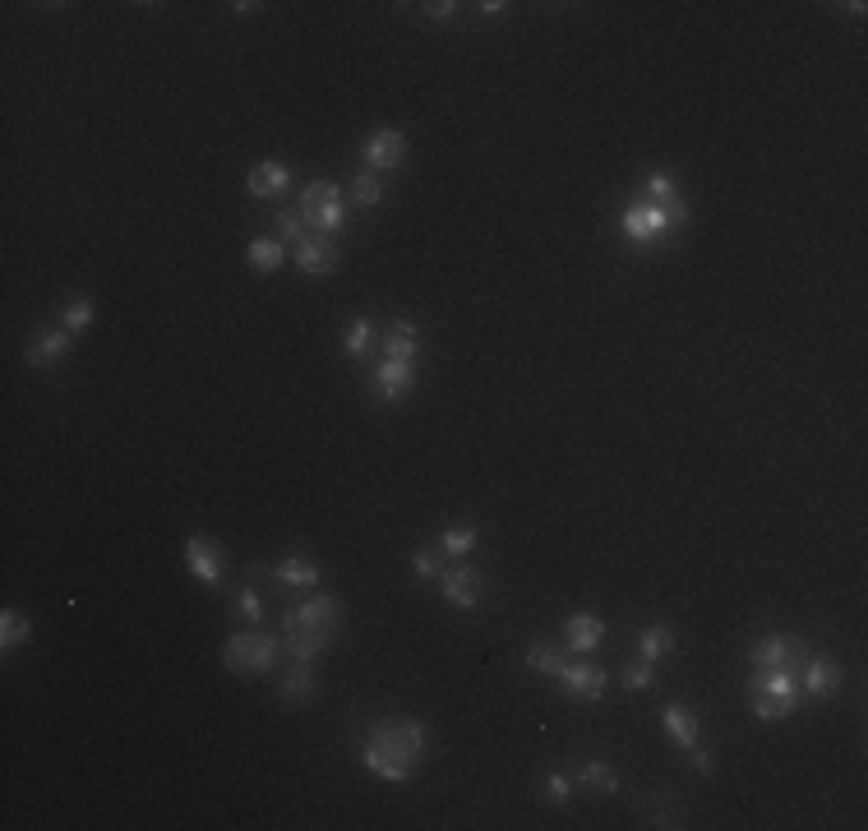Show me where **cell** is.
Masks as SVG:
<instances>
[{
	"label": "cell",
	"instance_id": "1",
	"mask_svg": "<svg viewBox=\"0 0 868 831\" xmlns=\"http://www.w3.org/2000/svg\"><path fill=\"white\" fill-rule=\"evenodd\" d=\"M365 767L393 785H407L430 758V735L421 721H374L361 744Z\"/></svg>",
	"mask_w": 868,
	"mask_h": 831
},
{
	"label": "cell",
	"instance_id": "2",
	"mask_svg": "<svg viewBox=\"0 0 868 831\" xmlns=\"http://www.w3.org/2000/svg\"><path fill=\"white\" fill-rule=\"evenodd\" d=\"M342 633V605L338 596H310V601L291 605L282 615V647L291 661H314L324 656Z\"/></svg>",
	"mask_w": 868,
	"mask_h": 831
},
{
	"label": "cell",
	"instance_id": "3",
	"mask_svg": "<svg viewBox=\"0 0 868 831\" xmlns=\"http://www.w3.org/2000/svg\"><path fill=\"white\" fill-rule=\"evenodd\" d=\"M278 656H282V638H268L259 628L236 633V638H227V647H222V665H227L231 675H273V670H278Z\"/></svg>",
	"mask_w": 868,
	"mask_h": 831
},
{
	"label": "cell",
	"instance_id": "4",
	"mask_svg": "<svg viewBox=\"0 0 868 831\" xmlns=\"http://www.w3.org/2000/svg\"><path fill=\"white\" fill-rule=\"evenodd\" d=\"M748 702L758 721H785L799 707V679L785 670H758L748 679Z\"/></svg>",
	"mask_w": 868,
	"mask_h": 831
},
{
	"label": "cell",
	"instance_id": "5",
	"mask_svg": "<svg viewBox=\"0 0 868 831\" xmlns=\"http://www.w3.org/2000/svg\"><path fill=\"white\" fill-rule=\"evenodd\" d=\"M301 217L314 236H333L342 231V185L338 181H310L301 190Z\"/></svg>",
	"mask_w": 868,
	"mask_h": 831
},
{
	"label": "cell",
	"instance_id": "6",
	"mask_svg": "<svg viewBox=\"0 0 868 831\" xmlns=\"http://www.w3.org/2000/svg\"><path fill=\"white\" fill-rule=\"evenodd\" d=\"M753 670H785V675H795L804 670V656H808V642L804 638H790V633H767V638L753 642Z\"/></svg>",
	"mask_w": 868,
	"mask_h": 831
},
{
	"label": "cell",
	"instance_id": "7",
	"mask_svg": "<svg viewBox=\"0 0 868 831\" xmlns=\"http://www.w3.org/2000/svg\"><path fill=\"white\" fill-rule=\"evenodd\" d=\"M619 231H624V241H633V245H661V241H670V231H679V227L670 222L665 208L633 204L624 213V222H619Z\"/></svg>",
	"mask_w": 868,
	"mask_h": 831
},
{
	"label": "cell",
	"instance_id": "8",
	"mask_svg": "<svg viewBox=\"0 0 868 831\" xmlns=\"http://www.w3.org/2000/svg\"><path fill=\"white\" fill-rule=\"evenodd\" d=\"M845 684V670L832 661V656H818V651H808L804 656V670H799V693H808V698H832V693H841Z\"/></svg>",
	"mask_w": 868,
	"mask_h": 831
},
{
	"label": "cell",
	"instance_id": "9",
	"mask_svg": "<svg viewBox=\"0 0 868 831\" xmlns=\"http://www.w3.org/2000/svg\"><path fill=\"white\" fill-rule=\"evenodd\" d=\"M361 157H365V171H398L402 162H407V134L402 130H374L370 139H365V148H361Z\"/></svg>",
	"mask_w": 868,
	"mask_h": 831
},
{
	"label": "cell",
	"instance_id": "10",
	"mask_svg": "<svg viewBox=\"0 0 868 831\" xmlns=\"http://www.w3.org/2000/svg\"><path fill=\"white\" fill-rule=\"evenodd\" d=\"M559 688H564L573 702H596L605 693V670L591 661H564V670H559L555 679Z\"/></svg>",
	"mask_w": 868,
	"mask_h": 831
},
{
	"label": "cell",
	"instance_id": "11",
	"mask_svg": "<svg viewBox=\"0 0 868 831\" xmlns=\"http://www.w3.org/2000/svg\"><path fill=\"white\" fill-rule=\"evenodd\" d=\"M338 264H342V250L333 236H305L296 245V268L305 277H328V273H338Z\"/></svg>",
	"mask_w": 868,
	"mask_h": 831
},
{
	"label": "cell",
	"instance_id": "12",
	"mask_svg": "<svg viewBox=\"0 0 868 831\" xmlns=\"http://www.w3.org/2000/svg\"><path fill=\"white\" fill-rule=\"evenodd\" d=\"M74 333L70 328H42V333H37V338H28V347H24V361L33 365V370H51V365L56 361H65V356H70V347H74Z\"/></svg>",
	"mask_w": 868,
	"mask_h": 831
},
{
	"label": "cell",
	"instance_id": "13",
	"mask_svg": "<svg viewBox=\"0 0 868 831\" xmlns=\"http://www.w3.org/2000/svg\"><path fill=\"white\" fill-rule=\"evenodd\" d=\"M439 587H444V601L453 605V610H476V605H481V573L471 564H458V568H448V573H439Z\"/></svg>",
	"mask_w": 868,
	"mask_h": 831
},
{
	"label": "cell",
	"instance_id": "14",
	"mask_svg": "<svg viewBox=\"0 0 868 831\" xmlns=\"http://www.w3.org/2000/svg\"><path fill=\"white\" fill-rule=\"evenodd\" d=\"M416 388V365L411 361H388L384 356V365L374 370V398L379 402H402Z\"/></svg>",
	"mask_w": 868,
	"mask_h": 831
},
{
	"label": "cell",
	"instance_id": "15",
	"mask_svg": "<svg viewBox=\"0 0 868 831\" xmlns=\"http://www.w3.org/2000/svg\"><path fill=\"white\" fill-rule=\"evenodd\" d=\"M185 568H190L199 582L217 587V582H222V550H217L208 536H190V541H185Z\"/></svg>",
	"mask_w": 868,
	"mask_h": 831
},
{
	"label": "cell",
	"instance_id": "16",
	"mask_svg": "<svg viewBox=\"0 0 868 831\" xmlns=\"http://www.w3.org/2000/svg\"><path fill=\"white\" fill-rule=\"evenodd\" d=\"M564 642H568V651H573V656H591V651L605 642V624L596 615H587V610H582V615H568Z\"/></svg>",
	"mask_w": 868,
	"mask_h": 831
},
{
	"label": "cell",
	"instance_id": "17",
	"mask_svg": "<svg viewBox=\"0 0 868 831\" xmlns=\"http://www.w3.org/2000/svg\"><path fill=\"white\" fill-rule=\"evenodd\" d=\"M287 185H291V167H282V162H259L245 176V190L254 199H278V194H287Z\"/></svg>",
	"mask_w": 868,
	"mask_h": 831
},
{
	"label": "cell",
	"instance_id": "18",
	"mask_svg": "<svg viewBox=\"0 0 868 831\" xmlns=\"http://www.w3.org/2000/svg\"><path fill=\"white\" fill-rule=\"evenodd\" d=\"M278 698L287 702V707H301V702L314 698V670H310V661H291L287 665V675L278 679Z\"/></svg>",
	"mask_w": 868,
	"mask_h": 831
},
{
	"label": "cell",
	"instance_id": "19",
	"mask_svg": "<svg viewBox=\"0 0 868 831\" xmlns=\"http://www.w3.org/2000/svg\"><path fill=\"white\" fill-rule=\"evenodd\" d=\"M273 578L282 582V587H319V564H314L310 554H287L282 564H273Z\"/></svg>",
	"mask_w": 868,
	"mask_h": 831
},
{
	"label": "cell",
	"instance_id": "20",
	"mask_svg": "<svg viewBox=\"0 0 868 831\" xmlns=\"http://www.w3.org/2000/svg\"><path fill=\"white\" fill-rule=\"evenodd\" d=\"M245 264H250L254 273H278V268L287 264V241L259 236V241H250V250H245Z\"/></svg>",
	"mask_w": 868,
	"mask_h": 831
},
{
	"label": "cell",
	"instance_id": "21",
	"mask_svg": "<svg viewBox=\"0 0 868 831\" xmlns=\"http://www.w3.org/2000/svg\"><path fill=\"white\" fill-rule=\"evenodd\" d=\"M416 351H421V333H416V324H407V319L388 324V333H384V356L388 361H416Z\"/></svg>",
	"mask_w": 868,
	"mask_h": 831
},
{
	"label": "cell",
	"instance_id": "22",
	"mask_svg": "<svg viewBox=\"0 0 868 831\" xmlns=\"http://www.w3.org/2000/svg\"><path fill=\"white\" fill-rule=\"evenodd\" d=\"M661 721H665V730L675 735V744L679 748H688V744H698V735H702V725H698V716L684 707V702H665V711H661Z\"/></svg>",
	"mask_w": 868,
	"mask_h": 831
},
{
	"label": "cell",
	"instance_id": "23",
	"mask_svg": "<svg viewBox=\"0 0 868 831\" xmlns=\"http://www.w3.org/2000/svg\"><path fill=\"white\" fill-rule=\"evenodd\" d=\"M573 785L596 790V795H619V771L610 767V762H582V767L573 771Z\"/></svg>",
	"mask_w": 868,
	"mask_h": 831
},
{
	"label": "cell",
	"instance_id": "24",
	"mask_svg": "<svg viewBox=\"0 0 868 831\" xmlns=\"http://www.w3.org/2000/svg\"><path fill=\"white\" fill-rule=\"evenodd\" d=\"M638 647H642V661H665V656H670V651H675V628L670 624H647L638 633Z\"/></svg>",
	"mask_w": 868,
	"mask_h": 831
},
{
	"label": "cell",
	"instance_id": "25",
	"mask_svg": "<svg viewBox=\"0 0 868 831\" xmlns=\"http://www.w3.org/2000/svg\"><path fill=\"white\" fill-rule=\"evenodd\" d=\"M642 204H656V208H670V204H679V185H675V176L670 171H651L647 181H642Z\"/></svg>",
	"mask_w": 868,
	"mask_h": 831
},
{
	"label": "cell",
	"instance_id": "26",
	"mask_svg": "<svg viewBox=\"0 0 868 831\" xmlns=\"http://www.w3.org/2000/svg\"><path fill=\"white\" fill-rule=\"evenodd\" d=\"M374 347V324L370 319H351L347 333H342V351H347L351 361H365Z\"/></svg>",
	"mask_w": 868,
	"mask_h": 831
},
{
	"label": "cell",
	"instance_id": "27",
	"mask_svg": "<svg viewBox=\"0 0 868 831\" xmlns=\"http://www.w3.org/2000/svg\"><path fill=\"white\" fill-rule=\"evenodd\" d=\"M476 541H481V531L471 527V522H458V527L444 531V541H439V545H444L448 559H467V554L476 550Z\"/></svg>",
	"mask_w": 868,
	"mask_h": 831
},
{
	"label": "cell",
	"instance_id": "28",
	"mask_svg": "<svg viewBox=\"0 0 868 831\" xmlns=\"http://www.w3.org/2000/svg\"><path fill=\"white\" fill-rule=\"evenodd\" d=\"M28 638H33V624H28V615H19V610H5V615H0V647L14 651V647H24Z\"/></svg>",
	"mask_w": 868,
	"mask_h": 831
},
{
	"label": "cell",
	"instance_id": "29",
	"mask_svg": "<svg viewBox=\"0 0 868 831\" xmlns=\"http://www.w3.org/2000/svg\"><path fill=\"white\" fill-rule=\"evenodd\" d=\"M97 305L88 301V296H70V301L61 305V328H70V333H84L88 324H93Z\"/></svg>",
	"mask_w": 868,
	"mask_h": 831
},
{
	"label": "cell",
	"instance_id": "30",
	"mask_svg": "<svg viewBox=\"0 0 868 831\" xmlns=\"http://www.w3.org/2000/svg\"><path fill=\"white\" fill-rule=\"evenodd\" d=\"M351 199L361 208H379L384 204V181L374 176V171H356V181H351Z\"/></svg>",
	"mask_w": 868,
	"mask_h": 831
},
{
	"label": "cell",
	"instance_id": "31",
	"mask_svg": "<svg viewBox=\"0 0 868 831\" xmlns=\"http://www.w3.org/2000/svg\"><path fill=\"white\" fill-rule=\"evenodd\" d=\"M527 665L536 670V675H545V679H559V670H564V656H559L555 647H545V642H531V647H527Z\"/></svg>",
	"mask_w": 868,
	"mask_h": 831
},
{
	"label": "cell",
	"instance_id": "32",
	"mask_svg": "<svg viewBox=\"0 0 868 831\" xmlns=\"http://www.w3.org/2000/svg\"><path fill=\"white\" fill-rule=\"evenodd\" d=\"M273 231H278V241H291V245H301L310 231H305V217L301 213H287V208H278L273 213Z\"/></svg>",
	"mask_w": 868,
	"mask_h": 831
},
{
	"label": "cell",
	"instance_id": "33",
	"mask_svg": "<svg viewBox=\"0 0 868 831\" xmlns=\"http://www.w3.org/2000/svg\"><path fill=\"white\" fill-rule=\"evenodd\" d=\"M619 684H624L628 693H642V688L656 684V665H651V661H633V665H624V670H619Z\"/></svg>",
	"mask_w": 868,
	"mask_h": 831
},
{
	"label": "cell",
	"instance_id": "34",
	"mask_svg": "<svg viewBox=\"0 0 868 831\" xmlns=\"http://www.w3.org/2000/svg\"><path fill=\"white\" fill-rule=\"evenodd\" d=\"M541 799H550L555 808H564L568 799H573V776H568V771H550L545 785H541Z\"/></svg>",
	"mask_w": 868,
	"mask_h": 831
},
{
	"label": "cell",
	"instance_id": "35",
	"mask_svg": "<svg viewBox=\"0 0 868 831\" xmlns=\"http://www.w3.org/2000/svg\"><path fill=\"white\" fill-rule=\"evenodd\" d=\"M236 615L250 619V628H259V619H264V601H259V591L254 587H241V596H236Z\"/></svg>",
	"mask_w": 868,
	"mask_h": 831
},
{
	"label": "cell",
	"instance_id": "36",
	"mask_svg": "<svg viewBox=\"0 0 868 831\" xmlns=\"http://www.w3.org/2000/svg\"><path fill=\"white\" fill-rule=\"evenodd\" d=\"M411 573H416V578H439V573H444V564H439V554L434 550H416L411 554Z\"/></svg>",
	"mask_w": 868,
	"mask_h": 831
},
{
	"label": "cell",
	"instance_id": "37",
	"mask_svg": "<svg viewBox=\"0 0 868 831\" xmlns=\"http://www.w3.org/2000/svg\"><path fill=\"white\" fill-rule=\"evenodd\" d=\"M688 767L702 771V776H712V753L702 748V739H698V744H688Z\"/></svg>",
	"mask_w": 868,
	"mask_h": 831
},
{
	"label": "cell",
	"instance_id": "38",
	"mask_svg": "<svg viewBox=\"0 0 868 831\" xmlns=\"http://www.w3.org/2000/svg\"><path fill=\"white\" fill-rule=\"evenodd\" d=\"M425 14L444 24V19H453V14H458V5H453V0H430V5H425Z\"/></svg>",
	"mask_w": 868,
	"mask_h": 831
},
{
	"label": "cell",
	"instance_id": "39",
	"mask_svg": "<svg viewBox=\"0 0 868 831\" xmlns=\"http://www.w3.org/2000/svg\"><path fill=\"white\" fill-rule=\"evenodd\" d=\"M476 10H481V14H490V19H495V14H504V10H508V5H504V0H485V5H476Z\"/></svg>",
	"mask_w": 868,
	"mask_h": 831
},
{
	"label": "cell",
	"instance_id": "40",
	"mask_svg": "<svg viewBox=\"0 0 868 831\" xmlns=\"http://www.w3.org/2000/svg\"><path fill=\"white\" fill-rule=\"evenodd\" d=\"M231 10H236V14H259V10H264V5H254V0H236Z\"/></svg>",
	"mask_w": 868,
	"mask_h": 831
}]
</instances>
